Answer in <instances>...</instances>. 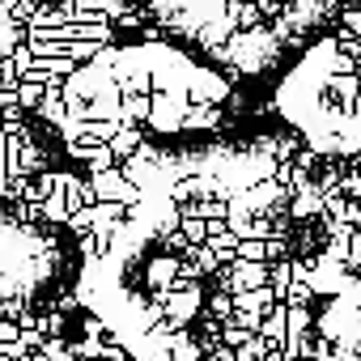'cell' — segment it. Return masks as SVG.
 Instances as JSON below:
<instances>
[{"label": "cell", "mask_w": 361, "mask_h": 361, "mask_svg": "<svg viewBox=\"0 0 361 361\" xmlns=\"http://www.w3.org/2000/svg\"><path fill=\"white\" fill-rule=\"evenodd\" d=\"M192 221L149 196L106 251L90 264L81 298L140 361H200L204 281L217 264L209 247H188Z\"/></svg>", "instance_id": "1"}, {"label": "cell", "mask_w": 361, "mask_h": 361, "mask_svg": "<svg viewBox=\"0 0 361 361\" xmlns=\"http://www.w3.org/2000/svg\"><path fill=\"white\" fill-rule=\"evenodd\" d=\"M276 106L319 153H361V64L336 39L306 51L281 81Z\"/></svg>", "instance_id": "2"}, {"label": "cell", "mask_w": 361, "mask_h": 361, "mask_svg": "<svg viewBox=\"0 0 361 361\" xmlns=\"http://www.w3.org/2000/svg\"><path fill=\"white\" fill-rule=\"evenodd\" d=\"M319 331L327 340L331 361H361V276L340 281V293L327 302Z\"/></svg>", "instance_id": "3"}]
</instances>
